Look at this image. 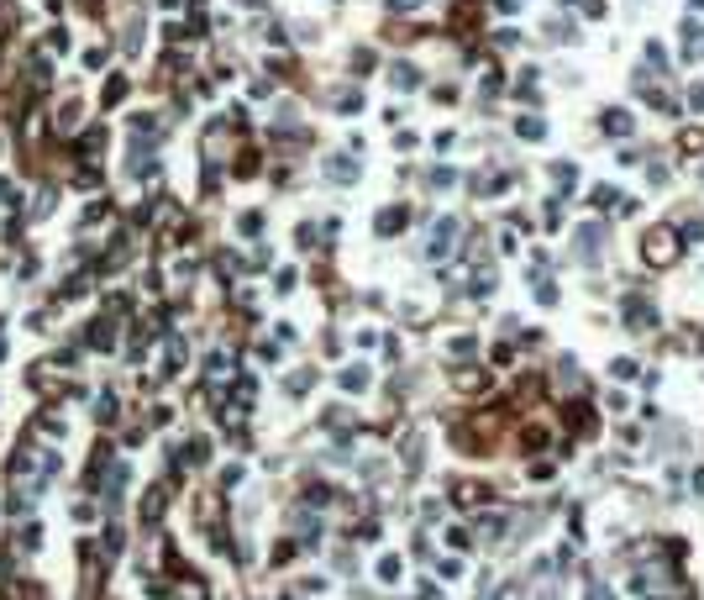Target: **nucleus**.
<instances>
[{
	"instance_id": "nucleus-12",
	"label": "nucleus",
	"mask_w": 704,
	"mask_h": 600,
	"mask_svg": "<svg viewBox=\"0 0 704 600\" xmlns=\"http://www.w3.org/2000/svg\"><path fill=\"white\" fill-rule=\"evenodd\" d=\"M342 384H347V390H363V384H368V369H347Z\"/></svg>"
},
{
	"instance_id": "nucleus-3",
	"label": "nucleus",
	"mask_w": 704,
	"mask_h": 600,
	"mask_svg": "<svg viewBox=\"0 0 704 600\" xmlns=\"http://www.w3.org/2000/svg\"><path fill=\"white\" fill-rule=\"evenodd\" d=\"M599 243H604V232H599V226H578V258H584V263L599 258Z\"/></svg>"
},
{
	"instance_id": "nucleus-15",
	"label": "nucleus",
	"mask_w": 704,
	"mask_h": 600,
	"mask_svg": "<svg viewBox=\"0 0 704 600\" xmlns=\"http://www.w3.org/2000/svg\"><path fill=\"white\" fill-rule=\"evenodd\" d=\"M452 179H457L452 169H431V184H437V190H447V184H452Z\"/></svg>"
},
{
	"instance_id": "nucleus-13",
	"label": "nucleus",
	"mask_w": 704,
	"mask_h": 600,
	"mask_svg": "<svg viewBox=\"0 0 704 600\" xmlns=\"http://www.w3.org/2000/svg\"><path fill=\"white\" fill-rule=\"evenodd\" d=\"M610 374H615V379H631V374H636V364H631V358H615V364H610Z\"/></svg>"
},
{
	"instance_id": "nucleus-7",
	"label": "nucleus",
	"mask_w": 704,
	"mask_h": 600,
	"mask_svg": "<svg viewBox=\"0 0 704 600\" xmlns=\"http://www.w3.org/2000/svg\"><path fill=\"white\" fill-rule=\"evenodd\" d=\"M516 132H521V137H531V142H541V137H547V127H541L536 116H521V122H516Z\"/></svg>"
},
{
	"instance_id": "nucleus-4",
	"label": "nucleus",
	"mask_w": 704,
	"mask_h": 600,
	"mask_svg": "<svg viewBox=\"0 0 704 600\" xmlns=\"http://www.w3.org/2000/svg\"><path fill=\"white\" fill-rule=\"evenodd\" d=\"M626 322H631V327H652V322H657V311H652V300H641V295H631V300H626Z\"/></svg>"
},
{
	"instance_id": "nucleus-9",
	"label": "nucleus",
	"mask_w": 704,
	"mask_h": 600,
	"mask_svg": "<svg viewBox=\"0 0 704 600\" xmlns=\"http://www.w3.org/2000/svg\"><path fill=\"white\" fill-rule=\"evenodd\" d=\"M405 226V211L395 206V211H384V216H378V232H400Z\"/></svg>"
},
{
	"instance_id": "nucleus-2",
	"label": "nucleus",
	"mask_w": 704,
	"mask_h": 600,
	"mask_svg": "<svg viewBox=\"0 0 704 600\" xmlns=\"http://www.w3.org/2000/svg\"><path fill=\"white\" fill-rule=\"evenodd\" d=\"M452 237H457V221H452V216H442L437 226H431V248H426V253H431V258L452 253Z\"/></svg>"
},
{
	"instance_id": "nucleus-1",
	"label": "nucleus",
	"mask_w": 704,
	"mask_h": 600,
	"mask_svg": "<svg viewBox=\"0 0 704 600\" xmlns=\"http://www.w3.org/2000/svg\"><path fill=\"white\" fill-rule=\"evenodd\" d=\"M673 258H678V226H652V232L641 237V263L668 269Z\"/></svg>"
},
{
	"instance_id": "nucleus-14",
	"label": "nucleus",
	"mask_w": 704,
	"mask_h": 600,
	"mask_svg": "<svg viewBox=\"0 0 704 600\" xmlns=\"http://www.w3.org/2000/svg\"><path fill=\"white\" fill-rule=\"evenodd\" d=\"M121 95H127V85H121V79H111V85H105V105H116Z\"/></svg>"
},
{
	"instance_id": "nucleus-11",
	"label": "nucleus",
	"mask_w": 704,
	"mask_h": 600,
	"mask_svg": "<svg viewBox=\"0 0 704 600\" xmlns=\"http://www.w3.org/2000/svg\"><path fill=\"white\" fill-rule=\"evenodd\" d=\"M678 148H683V153H704V132H683Z\"/></svg>"
},
{
	"instance_id": "nucleus-5",
	"label": "nucleus",
	"mask_w": 704,
	"mask_h": 600,
	"mask_svg": "<svg viewBox=\"0 0 704 600\" xmlns=\"http://www.w3.org/2000/svg\"><path fill=\"white\" fill-rule=\"evenodd\" d=\"M604 132L610 137H631V111H604Z\"/></svg>"
},
{
	"instance_id": "nucleus-10",
	"label": "nucleus",
	"mask_w": 704,
	"mask_h": 600,
	"mask_svg": "<svg viewBox=\"0 0 704 600\" xmlns=\"http://www.w3.org/2000/svg\"><path fill=\"white\" fill-rule=\"evenodd\" d=\"M331 179H358V164H347V158H331Z\"/></svg>"
},
{
	"instance_id": "nucleus-8",
	"label": "nucleus",
	"mask_w": 704,
	"mask_h": 600,
	"mask_svg": "<svg viewBox=\"0 0 704 600\" xmlns=\"http://www.w3.org/2000/svg\"><path fill=\"white\" fill-rule=\"evenodd\" d=\"M552 179H558L562 190H573V184H578V169H573V164H552Z\"/></svg>"
},
{
	"instance_id": "nucleus-16",
	"label": "nucleus",
	"mask_w": 704,
	"mask_h": 600,
	"mask_svg": "<svg viewBox=\"0 0 704 600\" xmlns=\"http://www.w3.org/2000/svg\"><path fill=\"white\" fill-rule=\"evenodd\" d=\"M389 6H395V11H410V6H421V0H389Z\"/></svg>"
},
{
	"instance_id": "nucleus-6",
	"label": "nucleus",
	"mask_w": 704,
	"mask_h": 600,
	"mask_svg": "<svg viewBox=\"0 0 704 600\" xmlns=\"http://www.w3.org/2000/svg\"><path fill=\"white\" fill-rule=\"evenodd\" d=\"M389 79H395L400 90H415V85H421V74H415L410 63H395V74H389Z\"/></svg>"
},
{
	"instance_id": "nucleus-17",
	"label": "nucleus",
	"mask_w": 704,
	"mask_h": 600,
	"mask_svg": "<svg viewBox=\"0 0 704 600\" xmlns=\"http://www.w3.org/2000/svg\"><path fill=\"white\" fill-rule=\"evenodd\" d=\"M694 490H699V495H704V469H699V474H694Z\"/></svg>"
}]
</instances>
